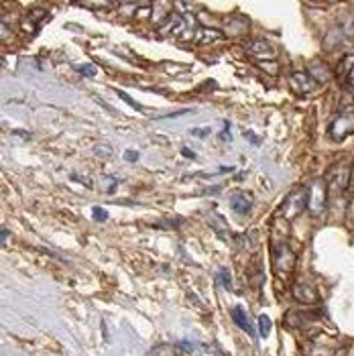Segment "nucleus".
<instances>
[{"label":"nucleus","mask_w":354,"mask_h":356,"mask_svg":"<svg viewBox=\"0 0 354 356\" xmlns=\"http://www.w3.org/2000/svg\"><path fill=\"white\" fill-rule=\"evenodd\" d=\"M350 177H352V165L348 159H344V161H338L336 165L330 167V171L324 177V182L328 186V192H344L350 184Z\"/></svg>","instance_id":"1"},{"label":"nucleus","mask_w":354,"mask_h":356,"mask_svg":"<svg viewBox=\"0 0 354 356\" xmlns=\"http://www.w3.org/2000/svg\"><path fill=\"white\" fill-rule=\"evenodd\" d=\"M326 202H328V186H326L324 180L317 177V180L309 182V186H307V206H305V210L313 218H317L326 212Z\"/></svg>","instance_id":"2"},{"label":"nucleus","mask_w":354,"mask_h":356,"mask_svg":"<svg viewBox=\"0 0 354 356\" xmlns=\"http://www.w3.org/2000/svg\"><path fill=\"white\" fill-rule=\"evenodd\" d=\"M271 261H273V269L279 275H287L293 271L295 267V253L285 244V242H273L271 244Z\"/></svg>","instance_id":"3"},{"label":"nucleus","mask_w":354,"mask_h":356,"mask_svg":"<svg viewBox=\"0 0 354 356\" xmlns=\"http://www.w3.org/2000/svg\"><path fill=\"white\" fill-rule=\"evenodd\" d=\"M305 206H307V188H297L293 194L287 196V200H285L283 206L279 208V210H281L279 214H281L285 220H293V218H297V216L305 210Z\"/></svg>","instance_id":"4"},{"label":"nucleus","mask_w":354,"mask_h":356,"mask_svg":"<svg viewBox=\"0 0 354 356\" xmlns=\"http://www.w3.org/2000/svg\"><path fill=\"white\" fill-rule=\"evenodd\" d=\"M350 134H354V112L352 110H344L332 120V124H330V138L340 143V140H344Z\"/></svg>","instance_id":"5"},{"label":"nucleus","mask_w":354,"mask_h":356,"mask_svg":"<svg viewBox=\"0 0 354 356\" xmlns=\"http://www.w3.org/2000/svg\"><path fill=\"white\" fill-rule=\"evenodd\" d=\"M244 51L249 55H253L257 61H271L277 55V49L269 41H265V39H253V41H249L244 45Z\"/></svg>","instance_id":"6"},{"label":"nucleus","mask_w":354,"mask_h":356,"mask_svg":"<svg viewBox=\"0 0 354 356\" xmlns=\"http://www.w3.org/2000/svg\"><path fill=\"white\" fill-rule=\"evenodd\" d=\"M289 86H291V90H293L297 96H305V94H309V92L315 90L317 82H315L307 72H293V74L289 76Z\"/></svg>","instance_id":"7"},{"label":"nucleus","mask_w":354,"mask_h":356,"mask_svg":"<svg viewBox=\"0 0 354 356\" xmlns=\"http://www.w3.org/2000/svg\"><path fill=\"white\" fill-rule=\"evenodd\" d=\"M222 29H224V35L238 37V35L249 33L251 21H249V17H244V15H232V17H226V19L222 21Z\"/></svg>","instance_id":"8"},{"label":"nucleus","mask_w":354,"mask_h":356,"mask_svg":"<svg viewBox=\"0 0 354 356\" xmlns=\"http://www.w3.org/2000/svg\"><path fill=\"white\" fill-rule=\"evenodd\" d=\"M186 31V19L180 13H169L161 25V35H177L180 37Z\"/></svg>","instance_id":"9"},{"label":"nucleus","mask_w":354,"mask_h":356,"mask_svg":"<svg viewBox=\"0 0 354 356\" xmlns=\"http://www.w3.org/2000/svg\"><path fill=\"white\" fill-rule=\"evenodd\" d=\"M253 204H255V200H253V196H251L249 192H234V194L230 196V208H232L234 214H238V216H246V214L251 212Z\"/></svg>","instance_id":"10"},{"label":"nucleus","mask_w":354,"mask_h":356,"mask_svg":"<svg viewBox=\"0 0 354 356\" xmlns=\"http://www.w3.org/2000/svg\"><path fill=\"white\" fill-rule=\"evenodd\" d=\"M291 295H293V299H295V301L305 303V305L317 303V293L313 291V287H311V285H305V283H295V285H293Z\"/></svg>","instance_id":"11"},{"label":"nucleus","mask_w":354,"mask_h":356,"mask_svg":"<svg viewBox=\"0 0 354 356\" xmlns=\"http://www.w3.org/2000/svg\"><path fill=\"white\" fill-rule=\"evenodd\" d=\"M192 39H194L196 43H200V45H206V43H214V41H220V39H224V31L200 27L198 31H194V37H192Z\"/></svg>","instance_id":"12"},{"label":"nucleus","mask_w":354,"mask_h":356,"mask_svg":"<svg viewBox=\"0 0 354 356\" xmlns=\"http://www.w3.org/2000/svg\"><path fill=\"white\" fill-rule=\"evenodd\" d=\"M338 76L340 80H346V82H354V53H348L340 59L338 63Z\"/></svg>","instance_id":"13"},{"label":"nucleus","mask_w":354,"mask_h":356,"mask_svg":"<svg viewBox=\"0 0 354 356\" xmlns=\"http://www.w3.org/2000/svg\"><path fill=\"white\" fill-rule=\"evenodd\" d=\"M232 319H234V324H236L240 330H244L246 334L255 336V328H253V324H251V319H249V315H246L244 307H240V305L232 307Z\"/></svg>","instance_id":"14"},{"label":"nucleus","mask_w":354,"mask_h":356,"mask_svg":"<svg viewBox=\"0 0 354 356\" xmlns=\"http://www.w3.org/2000/svg\"><path fill=\"white\" fill-rule=\"evenodd\" d=\"M47 11H43V9H35V11H31L29 15H27V21H25V29L27 31H37L39 27H41V23L43 21H47Z\"/></svg>","instance_id":"15"},{"label":"nucleus","mask_w":354,"mask_h":356,"mask_svg":"<svg viewBox=\"0 0 354 356\" xmlns=\"http://www.w3.org/2000/svg\"><path fill=\"white\" fill-rule=\"evenodd\" d=\"M307 74H309L315 82H328V80L332 78V72L328 69V65H326V63H320V61H311Z\"/></svg>","instance_id":"16"},{"label":"nucleus","mask_w":354,"mask_h":356,"mask_svg":"<svg viewBox=\"0 0 354 356\" xmlns=\"http://www.w3.org/2000/svg\"><path fill=\"white\" fill-rule=\"evenodd\" d=\"M208 224L212 226V230L214 232H218L220 236H224V234H228V224H226V220H224V216H220L218 212H208Z\"/></svg>","instance_id":"17"},{"label":"nucleus","mask_w":354,"mask_h":356,"mask_svg":"<svg viewBox=\"0 0 354 356\" xmlns=\"http://www.w3.org/2000/svg\"><path fill=\"white\" fill-rule=\"evenodd\" d=\"M257 67H261L265 74H269V76H277L279 74V63L275 61V59H271V61H257Z\"/></svg>","instance_id":"18"},{"label":"nucleus","mask_w":354,"mask_h":356,"mask_svg":"<svg viewBox=\"0 0 354 356\" xmlns=\"http://www.w3.org/2000/svg\"><path fill=\"white\" fill-rule=\"evenodd\" d=\"M218 283H220L226 291L232 289V277H230V271H228V269H222V271L218 273Z\"/></svg>","instance_id":"19"},{"label":"nucleus","mask_w":354,"mask_h":356,"mask_svg":"<svg viewBox=\"0 0 354 356\" xmlns=\"http://www.w3.org/2000/svg\"><path fill=\"white\" fill-rule=\"evenodd\" d=\"M259 332H261V338H267L271 332V319L267 315H259Z\"/></svg>","instance_id":"20"},{"label":"nucleus","mask_w":354,"mask_h":356,"mask_svg":"<svg viewBox=\"0 0 354 356\" xmlns=\"http://www.w3.org/2000/svg\"><path fill=\"white\" fill-rule=\"evenodd\" d=\"M92 218H94L96 222H106V220H108V212H106L104 208H94V210H92Z\"/></svg>","instance_id":"21"},{"label":"nucleus","mask_w":354,"mask_h":356,"mask_svg":"<svg viewBox=\"0 0 354 356\" xmlns=\"http://www.w3.org/2000/svg\"><path fill=\"white\" fill-rule=\"evenodd\" d=\"M76 69H78V74H82V76H96V65H92V63H88V65H78Z\"/></svg>","instance_id":"22"},{"label":"nucleus","mask_w":354,"mask_h":356,"mask_svg":"<svg viewBox=\"0 0 354 356\" xmlns=\"http://www.w3.org/2000/svg\"><path fill=\"white\" fill-rule=\"evenodd\" d=\"M116 94H118V96H120V98H122V100H124V102H126V104H128V106H132V108H136V110H138V108H140V106H138V104H136V102H134V100H132V98H130V96H126V94H124V92H120V90H118V92H116Z\"/></svg>","instance_id":"23"},{"label":"nucleus","mask_w":354,"mask_h":356,"mask_svg":"<svg viewBox=\"0 0 354 356\" xmlns=\"http://www.w3.org/2000/svg\"><path fill=\"white\" fill-rule=\"evenodd\" d=\"M220 138H222V140H226V143H230V140H232V136H230V122H224V130L220 132Z\"/></svg>","instance_id":"24"},{"label":"nucleus","mask_w":354,"mask_h":356,"mask_svg":"<svg viewBox=\"0 0 354 356\" xmlns=\"http://www.w3.org/2000/svg\"><path fill=\"white\" fill-rule=\"evenodd\" d=\"M136 159H138V153H136V151H124V161L134 163Z\"/></svg>","instance_id":"25"},{"label":"nucleus","mask_w":354,"mask_h":356,"mask_svg":"<svg viewBox=\"0 0 354 356\" xmlns=\"http://www.w3.org/2000/svg\"><path fill=\"white\" fill-rule=\"evenodd\" d=\"M96 153H100V155H106V157H112V147H96Z\"/></svg>","instance_id":"26"},{"label":"nucleus","mask_w":354,"mask_h":356,"mask_svg":"<svg viewBox=\"0 0 354 356\" xmlns=\"http://www.w3.org/2000/svg\"><path fill=\"white\" fill-rule=\"evenodd\" d=\"M192 134H194V136H210L212 130H210V128H200V130H192Z\"/></svg>","instance_id":"27"},{"label":"nucleus","mask_w":354,"mask_h":356,"mask_svg":"<svg viewBox=\"0 0 354 356\" xmlns=\"http://www.w3.org/2000/svg\"><path fill=\"white\" fill-rule=\"evenodd\" d=\"M177 346H180V348H184L186 352H194V344H190V342H186V340H182V342L177 344Z\"/></svg>","instance_id":"28"},{"label":"nucleus","mask_w":354,"mask_h":356,"mask_svg":"<svg viewBox=\"0 0 354 356\" xmlns=\"http://www.w3.org/2000/svg\"><path fill=\"white\" fill-rule=\"evenodd\" d=\"M244 136H246V138H249V140H251L253 145H259V143H261V140H259V138H257V136H255L253 132H244Z\"/></svg>","instance_id":"29"},{"label":"nucleus","mask_w":354,"mask_h":356,"mask_svg":"<svg viewBox=\"0 0 354 356\" xmlns=\"http://www.w3.org/2000/svg\"><path fill=\"white\" fill-rule=\"evenodd\" d=\"M182 153H184V157H192V159H196V153H194V151H190V149H184Z\"/></svg>","instance_id":"30"},{"label":"nucleus","mask_w":354,"mask_h":356,"mask_svg":"<svg viewBox=\"0 0 354 356\" xmlns=\"http://www.w3.org/2000/svg\"><path fill=\"white\" fill-rule=\"evenodd\" d=\"M9 238V230L7 228H3V240H7Z\"/></svg>","instance_id":"31"},{"label":"nucleus","mask_w":354,"mask_h":356,"mask_svg":"<svg viewBox=\"0 0 354 356\" xmlns=\"http://www.w3.org/2000/svg\"><path fill=\"white\" fill-rule=\"evenodd\" d=\"M350 216H352V218H354V202H352V204H350Z\"/></svg>","instance_id":"32"}]
</instances>
